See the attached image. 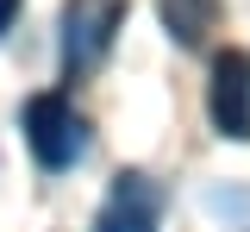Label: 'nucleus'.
Returning a JSON list of instances; mask_svg holds the SVG:
<instances>
[{"label":"nucleus","mask_w":250,"mask_h":232,"mask_svg":"<svg viewBox=\"0 0 250 232\" xmlns=\"http://www.w3.org/2000/svg\"><path fill=\"white\" fill-rule=\"evenodd\" d=\"M19 6H25V0H0V38L13 32V19H19Z\"/></svg>","instance_id":"obj_6"},{"label":"nucleus","mask_w":250,"mask_h":232,"mask_svg":"<svg viewBox=\"0 0 250 232\" xmlns=\"http://www.w3.org/2000/svg\"><path fill=\"white\" fill-rule=\"evenodd\" d=\"M207 119L219 138L244 144L250 138V50H219L213 57V82H207Z\"/></svg>","instance_id":"obj_2"},{"label":"nucleus","mask_w":250,"mask_h":232,"mask_svg":"<svg viewBox=\"0 0 250 232\" xmlns=\"http://www.w3.org/2000/svg\"><path fill=\"white\" fill-rule=\"evenodd\" d=\"M156 13H163V32L182 50H200L219 25V0H156Z\"/></svg>","instance_id":"obj_5"},{"label":"nucleus","mask_w":250,"mask_h":232,"mask_svg":"<svg viewBox=\"0 0 250 232\" xmlns=\"http://www.w3.org/2000/svg\"><path fill=\"white\" fill-rule=\"evenodd\" d=\"M25 144L44 169H69L82 157L88 132H82V113L69 107V94H31L25 100Z\"/></svg>","instance_id":"obj_1"},{"label":"nucleus","mask_w":250,"mask_h":232,"mask_svg":"<svg viewBox=\"0 0 250 232\" xmlns=\"http://www.w3.org/2000/svg\"><path fill=\"white\" fill-rule=\"evenodd\" d=\"M119 19H125V0H69V13H62V69H69V82L100 63Z\"/></svg>","instance_id":"obj_3"},{"label":"nucleus","mask_w":250,"mask_h":232,"mask_svg":"<svg viewBox=\"0 0 250 232\" xmlns=\"http://www.w3.org/2000/svg\"><path fill=\"white\" fill-rule=\"evenodd\" d=\"M156 213H163V195L150 188V176L131 169V176L113 182V201H106L94 232H156Z\"/></svg>","instance_id":"obj_4"}]
</instances>
